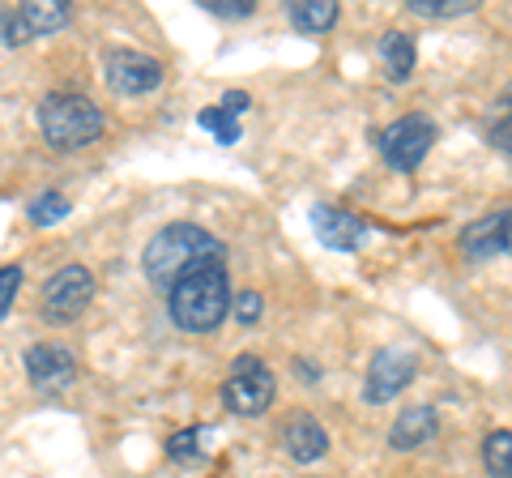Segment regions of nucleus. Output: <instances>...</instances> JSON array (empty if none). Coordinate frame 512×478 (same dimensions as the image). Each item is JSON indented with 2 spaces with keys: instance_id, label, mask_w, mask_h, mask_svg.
Segmentation results:
<instances>
[{
  "instance_id": "obj_19",
  "label": "nucleus",
  "mask_w": 512,
  "mask_h": 478,
  "mask_svg": "<svg viewBox=\"0 0 512 478\" xmlns=\"http://www.w3.org/2000/svg\"><path fill=\"white\" fill-rule=\"evenodd\" d=\"M197 124L201 129H210L222 146H235L239 137H244V129H239V120L231 116V111H222V107H205L201 116H197Z\"/></svg>"
},
{
  "instance_id": "obj_25",
  "label": "nucleus",
  "mask_w": 512,
  "mask_h": 478,
  "mask_svg": "<svg viewBox=\"0 0 512 478\" xmlns=\"http://www.w3.org/2000/svg\"><path fill=\"white\" fill-rule=\"evenodd\" d=\"M491 146H495V150H504V154H512V90H508V99H504V116H500V124L491 129Z\"/></svg>"
},
{
  "instance_id": "obj_14",
  "label": "nucleus",
  "mask_w": 512,
  "mask_h": 478,
  "mask_svg": "<svg viewBox=\"0 0 512 478\" xmlns=\"http://www.w3.org/2000/svg\"><path fill=\"white\" fill-rule=\"evenodd\" d=\"M376 56H380V69H384L389 82H406V77L414 73V39L406 35V30H389V35L380 39Z\"/></svg>"
},
{
  "instance_id": "obj_16",
  "label": "nucleus",
  "mask_w": 512,
  "mask_h": 478,
  "mask_svg": "<svg viewBox=\"0 0 512 478\" xmlns=\"http://www.w3.org/2000/svg\"><path fill=\"white\" fill-rule=\"evenodd\" d=\"M291 13V26L303 30V35H325V30L338 26V5L333 0H299V5L286 9Z\"/></svg>"
},
{
  "instance_id": "obj_11",
  "label": "nucleus",
  "mask_w": 512,
  "mask_h": 478,
  "mask_svg": "<svg viewBox=\"0 0 512 478\" xmlns=\"http://www.w3.org/2000/svg\"><path fill=\"white\" fill-rule=\"evenodd\" d=\"M512 248V210L500 214H487V218H474L466 231H461V252L470 261H487L495 252Z\"/></svg>"
},
{
  "instance_id": "obj_10",
  "label": "nucleus",
  "mask_w": 512,
  "mask_h": 478,
  "mask_svg": "<svg viewBox=\"0 0 512 478\" xmlns=\"http://www.w3.org/2000/svg\"><path fill=\"white\" fill-rule=\"evenodd\" d=\"M312 231L320 235V244L333 252H359L367 239V222L338 210V205H316L312 210Z\"/></svg>"
},
{
  "instance_id": "obj_13",
  "label": "nucleus",
  "mask_w": 512,
  "mask_h": 478,
  "mask_svg": "<svg viewBox=\"0 0 512 478\" xmlns=\"http://www.w3.org/2000/svg\"><path fill=\"white\" fill-rule=\"evenodd\" d=\"M436 410L431 406H410L397 414V423H393V432H389V444L397 453H410V449H423V444L436 436Z\"/></svg>"
},
{
  "instance_id": "obj_3",
  "label": "nucleus",
  "mask_w": 512,
  "mask_h": 478,
  "mask_svg": "<svg viewBox=\"0 0 512 478\" xmlns=\"http://www.w3.org/2000/svg\"><path fill=\"white\" fill-rule=\"evenodd\" d=\"M39 133L52 150H82L103 133V111L86 94L56 90L39 103Z\"/></svg>"
},
{
  "instance_id": "obj_27",
  "label": "nucleus",
  "mask_w": 512,
  "mask_h": 478,
  "mask_svg": "<svg viewBox=\"0 0 512 478\" xmlns=\"http://www.w3.org/2000/svg\"><path fill=\"white\" fill-rule=\"evenodd\" d=\"M222 111H231V116L239 120V116H244V111L252 107V99H248V94L244 90H227V94H222V103H218Z\"/></svg>"
},
{
  "instance_id": "obj_9",
  "label": "nucleus",
  "mask_w": 512,
  "mask_h": 478,
  "mask_svg": "<svg viewBox=\"0 0 512 478\" xmlns=\"http://www.w3.org/2000/svg\"><path fill=\"white\" fill-rule=\"evenodd\" d=\"M26 376L39 393H60L77 380V355L64 342H35L26 350Z\"/></svg>"
},
{
  "instance_id": "obj_12",
  "label": "nucleus",
  "mask_w": 512,
  "mask_h": 478,
  "mask_svg": "<svg viewBox=\"0 0 512 478\" xmlns=\"http://www.w3.org/2000/svg\"><path fill=\"white\" fill-rule=\"evenodd\" d=\"M282 444H286V453H291V461L312 466V461H320L329 453V432L316 423V414L295 410L291 423H286V432H282Z\"/></svg>"
},
{
  "instance_id": "obj_23",
  "label": "nucleus",
  "mask_w": 512,
  "mask_h": 478,
  "mask_svg": "<svg viewBox=\"0 0 512 478\" xmlns=\"http://www.w3.org/2000/svg\"><path fill=\"white\" fill-rule=\"evenodd\" d=\"M18 286H22V265H0V321L9 316L13 299H18Z\"/></svg>"
},
{
  "instance_id": "obj_4",
  "label": "nucleus",
  "mask_w": 512,
  "mask_h": 478,
  "mask_svg": "<svg viewBox=\"0 0 512 478\" xmlns=\"http://www.w3.org/2000/svg\"><path fill=\"white\" fill-rule=\"evenodd\" d=\"M274 393H278V380L256 355H239L231 363V376L222 380V406L239 414V419L265 414L269 402H274Z\"/></svg>"
},
{
  "instance_id": "obj_7",
  "label": "nucleus",
  "mask_w": 512,
  "mask_h": 478,
  "mask_svg": "<svg viewBox=\"0 0 512 478\" xmlns=\"http://www.w3.org/2000/svg\"><path fill=\"white\" fill-rule=\"evenodd\" d=\"M414 372H419V359H414L406 346H380L376 355H372V363H367L363 397H367L372 406L393 402V397L414 380Z\"/></svg>"
},
{
  "instance_id": "obj_22",
  "label": "nucleus",
  "mask_w": 512,
  "mask_h": 478,
  "mask_svg": "<svg viewBox=\"0 0 512 478\" xmlns=\"http://www.w3.org/2000/svg\"><path fill=\"white\" fill-rule=\"evenodd\" d=\"M201 440H205V427H188V432L171 436V440H167L171 461H197V457H201V449H197Z\"/></svg>"
},
{
  "instance_id": "obj_8",
  "label": "nucleus",
  "mask_w": 512,
  "mask_h": 478,
  "mask_svg": "<svg viewBox=\"0 0 512 478\" xmlns=\"http://www.w3.org/2000/svg\"><path fill=\"white\" fill-rule=\"evenodd\" d=\"M107 86L120 99H141V94L163 86V65L146 52H133V47H116V52H107Z\"/></svg>"
},
{
  "instance_id": "obj_1",
  "label": "nucleus",
  "mask_w": 512,
  "mask_h": 478,
  "mask_svg": "<svg viewBox=\"0 0 512 478\" xmlns=\"http://www.w3.org/2000/svg\"><path fill=\"white\" fill-rule=\"evenodd\" d=\"M201 265H227V248L222 239L210 235L197 222H167L163 231H154V239L141 252V269L154 286L171 291L180 278H188Z\"/></svg>"
},
{
  "instance_id": "obj_5",
  "label": "nucleus",
  "mask_w": 512,
  "mask_h": 478,
  "mask_svg": "<svg viewBox=\"0 0 512 478\" xmlns=\"http://www.w3.org/2000/svg\"><path fill=\"white\" fill-rule=\"evenodd\" d=\"M94 299V274L86 265H64L43 286V321L73 325Z\"/></svg>"
},
{
  "instance_id": "obj_18",
  "label": "nucleus",
  "mask_w": 512,
  "mask_h": 478,
  "mask_svg": "<svg viewBox=\"0 0 512 478\" xmlns=\"http://www.w3.org/2000/svg\"><path fill=\"white\" fill-rule=\"evenodd\" d=\"M26 218L35 222V227H56V222L69 218V197L64 193H39L26 205Z\"/></svg>"
},
{
  "instance_id": "obj_2",
  "label": "nucleus",
  "mask_w": 512,
  "mask_h": 478,
  "mask_svg": "<svg viewBox=\"0 0 512 478\" xmlns=\"http://www.w3.org/2000/svg\"><path fill=\"white\" fill-rule=\"evenodd\" d=\"M167 308L171 321L184 333H210L227 321L231 312V282H227V265H201L188 278H180L167 291Z\"/></svg>"
},
{
  "instance_id": "obj_15",
  "label": "nucleus",
  "mask_w": 512,
  "mask_h": 478,
  "mask_svg": "<svg viewBox=\"0 0 512 478\" xmlns=\"http://www.w3.org/2000/svg\"><path fill=\"white\" fill-rule=\"evenodd\" d=\"M22 9V18L30 26V35H56V30L69 26L73 18V9H69V0H30V5H18Z\"/></svg>"
},
{
  "instance_id": "obj_26",
  "label": "nucleus",
  "mask_w": 512,
  "mask_h": 478,
  "mask_svg": "<svg viewBox=\"0 0 512 478\" xmlns=\"http://www.w3.org/2000/svg\"><path fill=\"white\" fill-rule=\"evenodd\" d=\"M210 13H218V18H248V13L256 9L252 0H201Z\"/></svg>"
},
{
  "instance_id": "obj_20",
  "label": "nucleus",
  "mask_w": 512,
  "mask_h": 478,
  "mask_svg": "<svg viewBox=\"0 0 512 478\" xmlns=\"http://www.w3.org/2000/svg\"><path fill=\"white\" fill-rule=\"evenodd\" d=\"M410 13H419V18H461V13H470L474 5L470 0H406Z\"/></svg>"
},
{
  "instance_id": "obj_21",
  "label": "nucleus",
  "mask_w": 512,
  "mask_h": 478,
  "mask_svg": "<svg viewBox=\"0 0 512 478\" xmlns=\"http://www.w3.org/2000/svg\"><path fill=\"white\" fill-rule=\"evenodd\" d=\"M30 39H35V35H30L22 9H0V43H5V47H26Z\"/></svg>"
},
{
  "instance_id": "obj_24",
  "label": "nucleus",
  "mask_w": 512,
  "mask_h": 478,
  "mask_svg": "<svg viewBox=\"0 0 512 478\" xmlns=\"http://www.w3.org/2000/svg\"><path fill=\"white\" fill-rule=\"evenodd\" d=\"M261 308H265V299L256 291H244L235 299V321L239 325H256V321H261Z\"/></svg>"
},
{
  "instance_id": "obj_6",
  "label": "nucleus",
  "mask_w": 512,
  "mask_h": 478,
  "mask_svg": "<svg viewBox=\"0 0 512 478\" xmlns=\"http://www.w3.org/2000/svg\"><path fill=\"white\" fill-rule=\"evenodd\" d=\"M431 146H436V124H431L427 116H419V111L393 120L389 129L380 133V154L393 171H414L427 158Z\"/></svg>"
},
{
  "instance_id": "obj_17",
  "label": "nucleus",
  "mask_w": 512,
  "mask_h": 478,
  "mask_svg": "<svg viewBox=\"0 0 512 478\" xmlns=\"http://www.w3.org/2000/svg\"><path fill=\"white\" fill-rule=\"evenodd\" d=\"M483 466L491 478H512V432H491L483 440Z\"/></svg>"
}]
</instances>
